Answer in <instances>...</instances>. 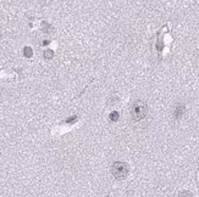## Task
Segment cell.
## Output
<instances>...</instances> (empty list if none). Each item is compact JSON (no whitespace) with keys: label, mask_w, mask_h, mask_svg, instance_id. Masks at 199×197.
Instances as JSON below:
<instances>
[{"label":"cell","mask_w":199,"mask_h":197,"mask_svg":"<svg viewBox=\"0 0 199 197\" xmlns=\"http://www.w3.org/2000/svg\"><path fill=\"white\" fill-rule=\"evenodd\" d=\"M148 113V106L145 102H143L142 100H136L133 102V105L131 107V117L133 121L139 122L143 121L147 117Z\"/></svg>","instance_id":"6da1fadb"},{"label":"cell","mask_w":199,"mask_h":197,"mask_svg":"<svg viewBox=\"0 0 199 197\" xmlns=\"http://www.w3.org/2000/svg\"><path fill=\"white\" fill-rule=\"evenodd\" d=\"M111 173L117 180H124L128 175V165L124 162H115L111 167Z\"/></svg>","instance_id":"7a4b0ae2"},{"label":"cell","mask_w":199,"mask_h":197,"mask_svg":"<svg viewBox=\"0 0 199 197\" xmlns=\"http://www.w3.org/2000/svg\"><path fill=\"white\" fill-rule=\"evenodd\" d=\"M183 115H185V105L177 103L176 107H175V111H173V117L178 121V119H181L183 117Z\"/></svg>","instance_id":"3957f363"},{"label":"cell","mask_w":199,"mask_h":197,"mask_svg":"<svg viewBox=\"0 0 199 197\" xmlns=\"http://www.w3.org/2000/svg\"><path fill=\"white\" fill-rule=\"evenodd\" d=\"M23 55H24V57H27V59L32 57V55H33V51H32V49H31L29 46H26V48L23 49Z\"/></svg>","instance_id":"277c9868"},{"label":"cell","mask_w":199,"mask_h":197,"mask_svg":"<svg viewBox=\"0 0 199 197\" xmlns=\"http://www.w3.org/2000/svg\"><path fill=\"white\" fill-rule=\"evenodd\" d=\"M109 118H110L111 122H117V121H119V112H117V111H113V112L110 113Z\"/></svg>","instance_id":"5b68a950"},{"label":"cell","mask_w":199,"mask_h":197,"mask_svg":"<svg viewBox=\"0 0 199 197\" xmlns=\"http://www.w3.org/2000/svg\"><path fill=\"white\" fill-rule=\"evenodd\" d=\"M53 56H54V53H53L52 50H45V51H44V57L47 59V60L53 59Z\"/></svg>","instance_id":"8992f818"},{"label":"cell","mask_w":199,"mask_h":197,"mask_svg":"<svg viewBox=\"0 0 199 197\" xmlns=\"http://www.w3.org/2000/svg\"><path fill=\"white\" fill-rule=\"evenodd\" d=\"M180 197H193V195L189 192V191H182L180 194Z\"/></svg>","instance_id":"52a82bcc"},{"label":"cell","mask_w":199,"mask_h":197,"mask_svg":"<svg viewBox=\"0 0 199 197\" xmlns=\"http://www.w3.org/2000/svg\"><path fill=\"white\" fill-rule=\"evenodd\" d=\"M78 119V117L77 116H72V117H70L69 119H66L65 121V123H73V122H76Z\"/></svg>","instance_id":"ba28073f"},{"label":"cell","mask_w":199,"mask_h":197,"mask_svg":"<svg viewBox=\"0 0 199 197\" xmlns=\"http://www.w3.org/2000/svg\"><path fill=\"white\" fill-rule=\"evenodd\" d=\"M47 44H49V40H45L44 43H43V45H47Z\"/></svg>","instance_id":"9c48e42d"}]
</instances>
